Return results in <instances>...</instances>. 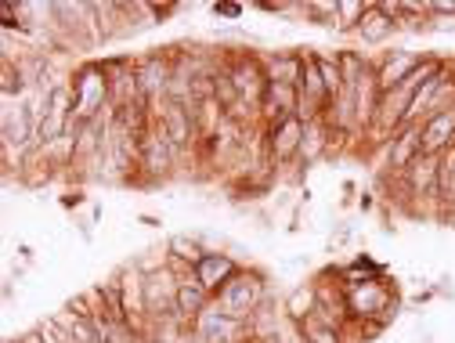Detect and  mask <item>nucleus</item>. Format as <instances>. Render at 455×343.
I'll return each instance as SVG.
<instances>
[{
    "label": "nucleus",
    "instance_id": "f257e3e1",
    "mask_svg": "<svg viewBox=\"0 0 455 343\" xmlns=\"http://www.w3.org/2000/svg\"><path fill=\"white\" fill-rule=\"evenodd\" d=\"M347 290V318L369 325V332H376L379 325H387L394 318V290L376 278V282H362V285H344Z\"/></svg>",
    "mask_w": 455,
    "mask_h": 343
},
{
    "label": "nucleus",
    "instance_id": "f03ea898",
    "mask_svg": "<svg viewBox=\"0 0 455 343\" xmlns=\"http://www.w3.org/2000/svg\"><path fill=\"white\" fill-rule=\"evenodd\" d=\"M69 87H73V127L98 120L101 108H112V87L105 66H84Z\"/></svg>",
    "mask_w": 455,
    "mask_h": 343
},
{
    "label": "nucleus",
    "instance_id": "7ed1b4c3",
    "mask_svg": "<svg viewBox=\"0 0 455 343\" xmlns=\"http://www.w3.org/2000/svg\"><path fill=\"white\" fill-rule=\"evenodd\" d=\"M66 134H73V87L54 84L40 94V127H36V145L51 148Z\"/></svg>",
    "mask_w": 455,
    "mask_h": 343
},
{
    "label": "nucleus",
    "instance_id": "20e7f679",
    "mask_svg": "<svg viewBox=\"0 0 455 343\" xmlns=\"http://www.w3.org/2000/svg\"><path fill=\"white\" fill-rule=\"evenodd\" d=\"M264 304H267V290H264V275H257V271H239L213 297V307H220L232 318H243V322H250Z\"/></svg>",
    "mask_w": 455,
    "mask_h": 343
},
{
    "label": "nucleus",
    "instance_id": "39448f33",
    "mask_svg": "<svg viewBox=\"0 0 455 343\" xmlns=\"http://www.w3.org/2000/svg\"><path fill=\"white\" fill-rule=\"evenodd\" d=\"M192 329H196V336H199L203 343H257L250 322L224 315V311L213 307V304L192 322Z\"/></svg>",
    "mask_w": 455,
    "mask_h": 343
},
{
    "label": "nucleus",
    "instance_id": "423d86ee",
    "mask_svg": "<svg viewBox=\"0 0 455 343\" xmlns=\"http://www.w3.org/2000/svg\"><path fill=\"white\" fill-rule=\"evenodd\" d=\"M224 76H228V84H232V91L239 94V101L246 105V108H253V112H260V105H264V91H267V73H264V62L260 59H235L232 66L224 69Z\"/></svg>",
    "mask_w": 455,
    "mask_h": 343
},
{
    "label": "nucleus",
    "instance_id": "0eeeda50",
    "mask_svg": "<svg viewBox=\"0 0 455 343\" xmlns=\"http://www.w3.org/2000/svg\"><path fill=\"white\" fill-rule=\"evenodd\" d=\"M36 112H33V101H22V98H15V105L12 101H4V116H0V134H4V148L12 152H22L29 141H36Z\"/></svg>",
    "mask_w": 455,
    "mask_h": 343
},
{
    "label": "nucleus",
    "instance_id": "6e6552de",
    "mask_svg": "<svg viewBox=\"0 0 455 343\" xmlns=\"http://www.w3.org/2000/svg\"><path fill=\"white\" fill-rule=\"evenodd\" d=\"M304 131L307 124L300 116H286V120H278L264 131V141H267V163L275 166H286L290 159L300 156V145H304Z\"/></svg>",
    "mask_w": 455,
    "mask_h": 343
},
{
    "label": "nucleus",
    "instance_id": "1a4fd4ad",
    "mask_svg": "<svg viewBox=\"0 0 455 343\" xmlns=\"http://www.w3.org/2000/svg\"><path fill=\"white\" fill-rule=\"evenodd\" d=\"M455 145V101H448L441 112H434V116H427L419 124V148L423 156H441Z\"/></svg>",
    "mask_w": 455,
    "mask_h": 343
},
{
    "label": "nucleus",
    "instance_id": "9d476101",
    "mask_svg": "<svg viewBox=\"0 0 455 343\" xmlns=\"http://www.w3.org/2000/svg\"><path fill=\"white\" fill-rule=\"evenodd\" d=\"M178 159V148L170 145V138L163 134V127L152 120L145 138H141V170L148 178H166L170 174V166H174Z\"/></svg>",
    "mask_w": 455,
    "mask_h": 343
},
{
    "label": "nucleus",
    "instance_id": "9b49d317",
    "mask_svg": "<svg viewBox=\"0 0 455 343\" xmlns=\"http://www.w3.org/2000/svg\"><path fill=\"white\" fill-rule=\"evenodd\" d=\"M423 62V54L419 51H390L387 59L376 66V84H379V94L394 91V87H402Z\"/></svg>",
    "mask_w": 455,
    "mask_h": 343
},
{
    "label": "nucleus",
    "instance_id": "f8f14e48",
    "mask_svg": "<svg viewBox=\"0 0 455 343\" xmlns=\"http://www.w3.org/2000/svg\"><path fill=\"white\" fill-rule=\"evenodd\" d=\"M239 271H243V267H239L232 257H228V253H206V257L196 264V271H192V275H196V282L203 285V290H206L210 297H217V293H220L224 285L232 282Z\"/></svg>",
    "mask_w": 455,
    "mask_h": 343
},
{
    "label": "nucleus",
    "instance_id": "ddd939ff",
    "mask_svg": "<svg viewBox=\"0 0 455 343\" xmlns=\"http://www.w3.org/2000/svg\"><path fill=\"white\" fill-rule=\"evenodd\" d=\"M394 29H397L394 8H390V4H369L355 33H358L365 44H387V40L394 36Z\"/></svg>",
    "mask_w": 455,
    "mask_h": 343
},
{
    "label": "nucleus",
    "instance_id": "4468645a",
    "mask_svg": "<svg viewBox=\"0 0 455 343\" xmlns=\"http://www.w3.org/2000/svg\"><path fill=\"white\" fill-rule=\"evenodd\" d=\"M264 73L275 84H290V87L300 91V80H304V51H282V54H275V59L264 62Z\"/></svg>",
    "mask_w": 455,
    "mask_h": 343
},
{
    "label": "nucleus",
    "instance_id": "2eb2a0df",
    "mask_svg": "<svg viewBox=\"0 0 455 343\" xmlns=\"http://www.w3.org/2000/svg\"><path fill=\"white\" fill-rule=\"evenodd\" d=\"M423 156V148H419V127H405V131H397L394 138H390V166L394 170H405L416 163Z\"/></svg>",
    "mask_w": 455,
    "mask_h": 343
},
{
    "label": "nucleus",
    "instance_id": "dca6fc26",
    "mask_svg": "<svg viewBox=\"0 0 455 343\" xmlns=\"http://www.w3.org/2000/svg\"><path fill=\"white\" fill-rule=\"evenodd\" d=\"M318 311V285L307 282V285H297V290L286 297V318L290 325H304L307 318H315Z\"/></svg>",
    "mask_w": 455,
    "mask_h": 343
},
{
    "label": "nucleus",
    "instance_id": "f3484780",
    "mask_svg": "<svg viewBox=\"0 0 455 343\" xmlns=\"http://www.w3.org/2000/svg\"><path fill=\"white\" fill-rule=\"evenodd\" d=\"M437 203L448 213L455 210V145L437 156Z\"/></svg>",
    "mask_w": 455,
    "mask_h": 343
},
{
    "label": "nucleus",
    "instance_id": "a211bd4d",
    "mask_svg": "<svg viewBox=\"0 0 455 343\" xmlns=\"http://www.w3.org/2000/svg\"><path fill=\"white\" fill-rule=\"evenodd\" d=\"M369 4H362V0H336V29L339 33H355L362 15H365Z\"/></svg>",
    "mask_w": 455,
    "mask_h": 343
},
{
    "label": "nucleus",
    "instance_id": "6ab92c4d",
    "mask_svg": "<svg viewBox=\"0 0 455 343\" xmlns=\"http://www.w3.org/2000/svg\"><path fill=\"white\" fill-rule=\"evenodd\" d=\"M304 15L311 19V22H318V26H336V0L329 4H304Z\"/></svg>",
    "mask_w": 455,
    "mask_h": 343
},
{
    "label": "nucleus",
    "instance_id": "aec40b11",
    "mask_svg": "<svg viewBox=\"0 0 455 343\" xmlns=\"http://www.w3.org/2000/svg\"><path fill=\"white\" fill-rule=\"evenodd\" d=\"M427 12H434V15H455V0H430Z\"/></svg>",
    "mask_w": 455,
    "mask_h": 343
},
{
    "label": "nucleus",
    "instance_id": "412c9836",
    "mask_svg": "<svg viewBox=\"0 0 455 343\" xmlns=\"http://www.w3.org/2000/svg\"><path fill=\"white\" fill-rule=\"evenodd\" d=\"M213 15H224V19H239V15H243V8H239V4H217V8H213Z\"/></svg>",
    "mask_w": 455,
    "mask_h": 343
},
{
    "label": "nucleus",
    "instance_id": "4be33fe9",
    "mask_svg": "<svg viewBox=\"0 0 455 343\" xmlns=\"http://www.w3.org/2000/svg\"><path fill=\"white\" fill-rule=\"evenodd\" d=\"M91 343H105V339H91Z\"/></svg>",
    "mask_w": 455,
    "mask_h": 343
}]
</instances>
